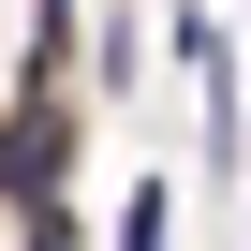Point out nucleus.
<instances>
[{"label": "nucleus", "mask_w": 251, "mask_h": 251, "mask_svg": "<svg viewBox=\"0 0 251 251\" xmlns=\"http://www.w3.org/2000/svg\"><path fill=\"white\" fill-rule=\"evenodd\" d=\"M163 236H177V207H163V192H133V207H118V251H163Z\"/></svg>", "instance_id": "1"}]
</instances>
